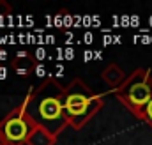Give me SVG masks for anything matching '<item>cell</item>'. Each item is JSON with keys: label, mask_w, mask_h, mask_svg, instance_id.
Returning <instances> with one entry per match:
<instances>
[{"label": "cell", "mask_w": 152, "mask_h": 145, "mask_svg": "<svg viewBox=\"0 0 152 145\" xmlns=\"http://www.w3.org/2000/svg\"><path fill=\"white\" fill-rule=\"evenodd\" d=\"M62 92L64 87H60L55 80H46L36 90L32 89L23 99L27 115L34 126L50 131L55 136L69 126L62 106Z\"/></svg>", "instance_id": "obj_1"}, {"label": "cell", "mask_w": 152, "mask_h": 145, "mask_svg": "<svg viewBox=\"0 0 152 145\" xmlns=\"http://www.w3.org/2000/svg\"><path fill=\"white\" fill-rule=\"evenodd\" d=\"M104 105V96L94 92L83 80L76 78L62 92V106L67 124L73 129H81Z\"/></svg>", "instance_id": "obj_2"}, {"label": "cell", "mask_w": 152, "mask_h": 145, "mask_svg": "<svg viewBox=\"0 0 152 145\" xmlns=\"http://www.w3.org/2000/svg\"><path fill=\"white\" fill-rule=\"evenodd\" d=\"M115 97L129 110L136 119L143 120L145 110L152 101V72L151 69L138 67L133 71L126 81L113 90Z\"/></svg>", "instance_id": "obj_3"}, {"label": "cell", "mask_w": 152, "mask_h": 145, "mask_svg": "<svg viewBox=\"0 0 152 145\" xmlns=\"http://www.w3.org/2000/svg\"><path fill=\"white\" fill-rule=\"evenodd\" d=\"M34 127V122L28 119L27 108L21 103L0 120V142L4 145H27Z\"/></svg>", "instance_id": "obj_4"}, {"label": "cell", "mask_w": 152, "mask_h": 145, "mask_svg": "<svg viewBox=\"0 0 152 145\" xmlns=\"http://www.w3.org/2000/svg\"><path fill=\"white\" fill-rule=\"evenodd\" d=\"M126 74H124V71H122V67L120 66H117V64H108L104 69H103V72H101V80L108 85V87H112V89H118L124 81H126Z\"/></svg>", "instance_id": "obj_5"}, {"label": "cell", "mask_w": 152, "mask_h": 145, "mask_svg": "<svg viewBox=\"0 0 152 145\" xmlns=\"http://www.w3.org/2000/svg\"><path fill=\"white\" fill-rule=\"evenodd\" d=\"M57 144V136L51 135L50 131L42 129V127H34V131L30 133L27 145H55Z\"/></svg>", "instance_id": "obj_6"}, {"label": "cell", "mask_w": 152, "mask_h": 145, "mask_svg": "<svg viewBox=\"0 0 152 145\" xmlns=\"http://www.w3.org/2000/svg\"><path fill=\"white\" fill-rule=\"evenodd\" d=\"M12 66H14V69H16L18 74H28L32 71V67H34V60L27 53H18V57L12 62Z\"/></svg>", "instance_id": "obj_7"}, {"label": "cell", "mask_w": 152, "mask_h": 145, "mask_svg": "<svg viewBox=\"0 0 152 145\" xmlns=\"http://www.w3.org/2000/svg\"><path fill=\"white\" fill-rule=\"evenodd\" d=\"M12 12V7L5 2V0H0V16H7Z\"/></svg>", "instance_id": "obj_8"}, {"label": "cell", "mask_w": 152, "mask_h": 145, "mask_svg": "<svg viewBox=\"0 0 152 145\" xmlns=\"http://www.w3.org/2000/svg\"><path fill=\"white\" fill-rule=\"evenodd\" d=\"M143 120L149 124L152 127V101L149 103V106H147V110H145V115H143Z\"/></svg>", "instance_id": "obj_9"}]
</instances>
